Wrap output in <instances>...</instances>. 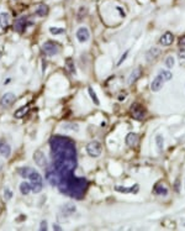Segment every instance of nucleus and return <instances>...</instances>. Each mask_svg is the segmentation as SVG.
<instances>
[{
	"instance_id": "1",
	"label": "nucleus",
	"mask_w": 185,
	"mask_h": 231,
	"mask_svg": "<svg viewBox=\"0 0 185 231\" xmlns=\"http://www.w3.org/2000/svg\"><path fill=\"white\" fill-rule=\"evenodd\" d=\"M49 146L52 164L46 172L47 180L63 194L81 199L88 189V180L74 176L78 166L74 141L70 137L57 135L51 138Z\"/></svg>"
},
{
	"instance_id": "2",
	"label": "nucleus",
	"mask_w": 185,
	"mask_h": 231,
	"mask_svg": "<svg viewBox=\"0 0 185 231\" xmlns=\"http://www.w3.org/2000/svg\"><path fill=\"white\" fill-rule=\"evenodd\" d=\"M20 174H21L24 178H28L30 183L32 185V192L34 193H40L43 188V179L41 177V174L35 170L31 167H24L21 170H20Z\"/></svg>"
},
{
	"instance_id": "3",
	"label": "nucleus",
	"mask_w": 185,
	"mask_h": 231,
	"mask_svg": "<svg viewBox=\"0 0 185 231\" xmlns=\"http://www.w3.org/2000/svg\"><path fill=\"white\" fill-rule=\"evenodd\" d=\"M59 45H57L56 42L53 41H47L42 45V52L46 55V56H54L59 52Z\"/></svg>"
},
{
	"instance_id": "4",
	"label": "nucleus",
	"mask_w": 185,
	"mask_h": 231,
	"mask_svg": "<svg viewBox=\"0 0 185 231\" xmlns=\"http://www.w3.org/2000/svg\"><path fill=\"white\" fill-rule=\"evenodd\" d=\"M102 151V146L99 141H91L87 145V152L91 157H99Z\"/></svg>"
},
{
	"instance_id": "5",
	"label": "nucleus",
	"mask_w": 185,
	"mask_h": 231,
	"mask_svg": "<svg viewBox=\"0 0 185 231\" xmlns=\"http://www.w3.org/2000/svg\"><path fill=\"white\" fill-rule=\"evenodd\" d=\"M131 115L136 120H143L145 119V115H146V110L139 104H133L131 106Z\"/></svg>"
},
{
	"instance_id": "6",
	"label": "nucleus",
	"mask_w": 185,
	"mask_h": 231,
	"mask_svg": "<svg viewBox=\"0 0 185 231\" xmlns=\"http://www.w3.org/2000/svg\"><path fill=\"white\" fill-rule=\"evenodd\" d=\"M164 83H166V80H164V78H163V77L158 73V76L154 77L153 82H152V84H151V89H152V92H154V93L159 92V90L163 88Z\"/></svg>"
},
{
	"instance_id": "7",
	"label": "nucleus",
	"mask_w": 185,
	"mask_h": 231,
	"mask_svg": "<svg viewBox=\"0 0 185 231\" xmlns=\"http://www.w3.org/2000/svg\"><path fill=\"white\" fill-rule=\"evenodd\" d=\"M15 100H16L15 94L6 93V94H4L1 96V99H0V104H1V106H4V108H9V106H11L15 103Z\"/></svg>"
},
{
	"instance_id": "8",
	"label": "nucleus",
	"mask_w": 185,
	"mask_h": 231,
	"mask_svg": "<svg viewBox=\"0 0 185 231\" xmlns=\"http://www.w3.org/2000/svg\"><path fill=\"white\" fill-rule=\"evenodd\" d=\"M34 159H35V162H36V164L38 167H41V168H46L47 167V158H46L43 152L36 151L34 153Z\"/></svg>"
},
{
	"instance_id": "9",
	"label": "nucleus",
	"mask_w": 185,
	"mask_h": 231,
	"mask_svg": "<svg viewBox=\"0 0 185 231\" xmlns=\"http://www.w3.org/2000/svg\"><path fill=\"white\" fill-rule=\"evenodd\" d=\"M77 38H78V41L79 42H87L88 40L90 38V32H89V30L87 27H80L78 31H77Z\"/></svg>"
},
{
	"instance_id": "10",
	"label": "nucleus",
	"mask_w": 185,
	"mask_h": 231,
	"mask_svg": "<svg viewBox=\"0 0 185 231\" xmlns=\"http://www.w3.org/2000/svg\"><path fill=\"white\" fill-rule=\"evenodd\" d=\"M30 25V22L27 21V17L26 16H22L16 20L15 22V31L16 32H24V30L26 28V26Z\"/></svg>"
},
{
	"instance_id": "11",
	"label": "nucleus",
	"mask_w": 185,
	"mask_h": 231,
	"mask_svg": "<svg viewBox=\"0 0 185 231\" xmlns=\"http://www.w3.org/2000/svg\"><path fill=\"white\" fill-rule=\"evenodd\" d=\"M11 153V148H10V145L5 141L4 138L0 140V155L4 156L5 158H7Z\"/></svg>"
},
{
	"instance_id": "12",
	"label": "nucleus",
	"mask_w": 185,
	"mask_h": 231,
	"mask_svg": "<svg viewBox=\"0 0 185 231\" xmlns=\"http://www.w3.org/2000/svg\"><path fill=\"white\" fill-rule=\"evenodd\" d=\"M125 142L128 147H133L136 146L137 142H138V135L135 134V132H130L126 135V138H125Z\"/></svg>"
},
{
	"instance_id": "13",
	"label": "nucleus",
	"mask_w": 185,
	"mask_h": 231,
	"mask_svg": "<svg viewBox=\"0 0 185 231\" xmlns=\"http://www.w3.org/2000/svg\"><path fill=\"white\" fill-rule=\"evenodd\" d=\"M159 42H160L163 46H170V45L174 42V36H173V34L169 32V31H167L166 34H164V35L160 37Z\"/></svg>"
},
{
	"instance_id": "14",
	"label": "nucleus",
	"mask_w": 185,
	"mask_h": 231,
	"mask_svg": "<svg viewBox=\"0 0 185 231\" xmlns=\"http://www.w3.org/2000/svg\"><path fill=\"white\" fill-rule=\"evenodd\" d=\"M138 188H139L138 184H135L131 188H125V187H121V185H116L115 190H117V192H120V193H137Z\"/></svg>"
},
{
	"instance_id": "15",
	"label": "nucleus",
	"mask_w": 185,
	"mask_h": 231,
	"mask_svg": "<svg viewBox=\"0 0 185 231\" xmlns=\"http://www.w3.org/2000/svg\"><path fill=\"white\" fill-rule=\"evenodd\" d=\"M154 193L158 194V195H164L166 197L168 194V188L167 185H164L163 183H157L154 185Z\"/></svg>"
},
{
	"instance_id": "16",
	"label": "nucleus",
	"mask_w": 185,
	"mask_h": 231,
	"mask_svg": "<svg viewBox=\"0 0 185 231\" xmlns=\"http://www.w3.org/2000/svg\"><path fill=\"white\" fill-rule=\"evenodd\" d=\"M20 192H21L24 195H27L28 193L32 192V185L31 183H27V182H22L20 184Z\"/></svg>"
},
{
	"instance_id": "17",
	"label": "nucleus",
	"mask_w": 185,
	"mask_h": 231,
	"mask_svg": "<svg viewBox=\"0 0 185 231\" xmlns=\"http://www.w3.org/2000/svg\"><path fill=\"white\" fill-rule=\"evenodd\" d=\"M159 55H160V51H159V49L153 47V48H151L149 51L146 53V58L148 59V61H152V59H154L156 57H158Z\"/></svg>"
},
{
	"instance_id": "18",
	"label": "nucleus",
	"mask_w": 185,
	"mask_h": 231,
	"mask_svg": "<svg viewBox=\"0 0 185 231\" xmlns=\"http://www.w3.org/2000/svg\"><path fill=\"white\" fill-rule=\"evenodd\" d=\"M36 14L38 16H46L48 14V6L45 5V4H40L37 6V10H36Z\"/></svg>"
},
{
	"instance_id": "19",
	"label": "nucleus",
	"mask_w": 185,
	"mask_h": 231,
	"mask_svg": "<svg viewBox=\"0 0 185 231\" xmlns=\"http://www.w3.org/2000/svg\"><path fill=\"white\" fill-rule=\"evenodd\" d=\"M9 25V14L7 13H3L0 15V26L3 28H6Z\"/></svg>"
},
{
	"instance_id": "20",
	"label": "nucleus",
	"mask_w": 185,
	"mask_h": 231,
	"mask_svg": "<svg viewBox=\"0 0 185 231\" xmlns=\"http://www.w3.org/2000/svg\"><path fill=\"white\" fill-rule=\"evenodd\" d=\"M139 76H141V69H139V68L135 69V71H133V72L131 73L130 78H128V84H132L136 79H138V78H139Z\"/></svg>"
},
{
	"instance_id": "21",
	"label": "nucleus",
	"mask_w": 185,
	"mask_h": 231,
	"mask_svg": "<svg viewBox=\"0 0 185 231\" xmlns=\"http://www.w3.org/2000/svg\"><path fill=\"white\" fill-rule=\"evenodd\" d=\"M27 111H28V106H27V105H25V106H22L20 110H17V111L14 114V116H15L16 119H20V117L25 116V114H27Z\"/></svg>"
},
{
	"instance_id": "22",
	"label": "nucleus",
	"mask_w": 185,
	"mask_h": 231,
	"mask_svg": "<svg viewBox=\"0 0 185 231\" xmlns=\"http://www.w3.org/2000/svg\"><path fill=\"white\" fill-rule=\"evenodd\" d=\"M159 74L164 78V80H166V82H167V80H170V79L173 78L172 72L168 71V69H160V71H159Z\"/></svg>"
},
{
	"instance_id": "23",
	"label": "nucleus",
	"mask_w": 185,
	"mask_h": 231,
	"mask_svg": "<svg viewBox=\"0 0 185 231\" xmlns=\"http://www.w3.org/2000/svg\"><path fill=\"white\" fill-rule=\"evenodd\" d=\"M88 92H89V95H90V96H91V99H92V103L96 104V105H99V104H100V102H99V99H98V95L95 94V92L92 90V88H91V87H89V88H88Z\"/></svg>"
},
{
	"instance_id": "24",
	"label": "nucleus",
	"mask_w": 185,
	"mask_h": 231,
	"mask_svg": "<svg viewBox=\"0 0 185 231\" xmlns=\"http://www.w3.org/2000/svg\"><path fill=\"white\" fill-rule=\"evenodd\" d=\"M156 144H157L158 150H159V151H162L163 147H164V138H163L162 135H157L156 136Z\"/></svg>"
},
{
	"instance_id": "25",
	"label": "nucleus",
	"mask_w": 185,
	"mask_h": 231,
	"mask_svg": "<svg viewBox=\"0 0 185 231\" xmlns=\"http://www.w3.org/2000/svg\"><path fill=\"white\" fill-rule=\"evenodd\" d=\"M164 63H166V67H167L168 69H172V68L174 67V63H175V59H174V57L169 56V57H167V58H166V61H164Z\"/></svg>"
},
{
	"instance_id": "26",
	"label": "nucleus",
	"mask_w": 185,
	"mask_h": 231,
	"mask_svg": "<svg viewBox=\"0 0 185 231\" xmlns=\"http://www.w3.org/2000/svg\"><path fill=\"white\" fill-rule=\"evenodd\" d=\"M49 32L52 35H60V34H64V28H62V27H49Z\"/></svg>"
},
{
	"instance_id": "27",
	"label": "nucleus",
	"mask_w": 185,
	"mask_h": 231,
	"mask_svg": "<svg viewBox=\"0 0 185 231\" xmlns=\"http://www.w3.org/2000/svg\"><path fill=\"white\" fill-rule=\"evenodd\" d=\"M66 66H67V68L69 69L70 73H73V74L75 73V71H74V69H75V68H74V63H73V61H72L70 58H68L67 61H66Z\"/></svg>"
},
{
	"instance_id": "28",
	"label": "nucleus",
	"mask_w": 185,
	"mask_h": 231,
	"mask_svg": "<svg viewBox=\"0 0 185 231\" xmlns=\"http://www.w3.org/2000/svg\"><path fill=\"white\" fill-rule=\"evenodd\" d=\"M4 198H5V200H10L13 198V192L10 190L9 188H5L4 189Z\"/></svg>"
},
{
	"instance_id": "29",
	"label": "nucleus",
	"mask_w": 185,
	"mask_h": 231,
	"mask_svg": "<svg viewBox=\"0 0 185 231\" xmlns=\"http://www.w3.org/2000/svg\"><path fill=\"white\" fill-rule=\"evenodd\" d=\"M128 53H130V51H128V49H127V51H126L125 53H123V55H122V57L120 58V61L117 62V66H121V64H122L123 62H125V61H126V58H127V56H128Z\"/></svg>"
},
{
	"instance_id": "30",
	"label": "nucleus",
	"mask_w": 185,
	"mask_h": 231,
	"mask_svg": "<svg viewBox=\"0 0 185 231\" xmlns=\"http://www.w3.org/2000/svg\"><path fill=\"white\" fill-rule=\"evenodd\" d=\"M174 189H175L177 192H180V179H177L175 182H174Z\"/></svg>"
},
{
	"instance_id": "31",
	"label": "nucleus",
	"mask_w": 185,
	"mask_h": 231,
	"mask_svg": "<svg viewBox=\"0 0 185 231\" xmlns=\"http://www.w3.org/2000/svg\"><path fill=\"white\" fill-rule=\"evenodd\" d=\"M40 230H41V231H46V230H47V221H46V220H43V221L41 223Z\"/></svg>"
},
{
	"instance_id": "32",
	"label": "nucleus",
	"mask_w": 185,
	"mask_h": 231,
	"mask_svg": "<svg viewBox=\"0 0 185 231\" xmlns=\"http://www.w3.org/2000/svg\"><path fill=\"white\" fill-rule=\"evenodd\" d=\"M179 57H180V59H185V49H180V51H179Z\"/></svg>"
},
{
	"instance_id": "33",
	"label": "nucleus",
	"mask_w": 185,
	"mask_h": 231,
	"mask_svg": "<svg viewBox=\"0 0 185 231\" xmlns=\"http://www.w3.org/2000/svg\"><path fill=\"white\" fill-rule=\"evenodd\" d=\"M179 43H180V46H183V47H185V36H183V37L180 38V41H179Z\"/></svg>"
},
{
	"instance_id": "34",
	"label": "nucleus",
	"mask_w": 185,
	"mask_h": 231,
	"mask_svg": "<svg viewBox=\"0 0 185 231\" xmlns=\"http://www.w3.org/2000/svg\"><path fill=\"white\" fill-rule=\"evenodd\" d=\"M53 230H62V229H60L58 225H56V224H54V225H53Z\"/></svg>"
},
{
	"instance_id": "35",
	"label": "nucleus",
	"mask_w": 185,
	"mask_h": 231,
	"mask_svg": "<svg viewBox=\"0 0 185 231\" xmlns=\"http://www.w3.org/2000/svg\"><path fill=\"white\" fill-rule=\"evenodd\" d=\"M0 57H1V53H0Z\"/></svg>"
}]
</instances>
